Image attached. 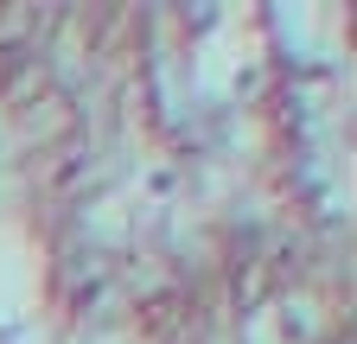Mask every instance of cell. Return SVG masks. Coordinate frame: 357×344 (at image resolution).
<instances>
[{
	"label": "cell",
	"instance_id": "cell-1",
	"mask_svg": "<svg viewBox=\"0 0 357 344\" xmlns=\"http://www.w3.org/2000/svg\"><path fill=\"white\" fill-rule=\"evenodd\" d=\"M32 293H38V255L26 249L20 230L0 224V319H13Z\"/></svg>",
	"mask_w": 357,
	"mask_h": 344
}]
</instances>
